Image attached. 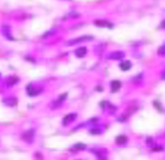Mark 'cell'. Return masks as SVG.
I'll return each instance as SVG.
<instances>
[{
    "instance_id": "3",
    "label": "cell",
    "mask_w": 165,
    "mask_h": 160,
    "mask_svg": "<svg viewBox=\"0 0 165 160\" xmlns=\"http://www.w3.org/2000/svg\"><path fill=\"white\" fill-rule=\"evenodd\" d=\"M27 92H28V94L31 96H37V94H39L42 92V89H37L35 88V87H32V86H29L27 88Z\"/></svg>"
},
{
    "instance_id": "2",
    "label": "cell",
    "mask_w": 165,
    "mask_h": 160,
    "mask_svg": "<svg viewBox=\"0 0 165 160\" xmlns=\"http://www.w3.org/2000/svg\"><path fill=\"white\" fill-rule=\"evenodd\" d=\"M77 117L76 113H71V115H68L64 117V120H63V124L64 125H68L69 123H71L72 122H74Z\"/></svg>"
},
{
    "instance_id": "9",
    "label": "cell",
    "mask_w": 165,
    "mask_h": 160,
    "mask_svg": "<svg viewBox=\"0 0 165 160\" xmlns=\"http://www.w3.org/2000/svg\"><path fill=\"white\" fill-rule=\"evenodd\" d=\"M88 40H93V37H92V36H84V37L78 38L77 40H73V41H71V42H70L69 44H70V45H72V44H77V43L84 42V41H88Z\"/></svg>"
},
{
    "instance_id": "14",
    "label": "cell",
    "mask_w": 165,
    "mask_h": 160,
    "mask_svg": "<svg viewBox=\"0 0 165 160\" xmlns=\"http://www.w3.org/2000/svg\"><path fill=\"white\" fill-rule=\"evenodd\" d=\"M157 53H158V55H160V56H165V43L158 48Z\"/></svg>"
},
{
    "instance_id": "10",
    "label": "cell",
    "mask_w": 165,
    "mask_h": 160,
    "mask_svg": "<svg viewBox=\"0 0 165 160\" xmlns=\"http://www.w3.org/2000/svg\"><path fill=\"white\" fill-rule=\"evenodd\" d=\"M33 137H34V131H33V130H29V131L25 132V135H24V139H25V140L31 142V141H32V139H33Z\"/></svg>"
},
{
    "instance_id": "16",
    "label": "cell",
    "mask_w": 165,
    "mask_h": 160,
    "mask_svg": "<svg viewBox=\"0 0 165 160\" xmlns=\"http://www.w3.org/2000/svg\"><path fill=\"white\" fill-rule=\"evenodd\" d=\"M75 148L76 149H79V150H82V149H85L86 148V145L82 144V143H78L75 145Z\"/></svg>"
},
{
    "instance_id": "19",
    "label": "cell",
    "mask_w": 165,
    "mask_h": 160,
    "mask_svg": "<svg viewBox=\"0 0 165 160\" xmlns=\"http://www.w3.org/2000/svg\"><path fill=\"white\" fill-rule=\"evenodd\" d=\"M161 78H162V80H163V81H165V71L162 72V74H161Z\"/></svg>"
},
{
    "instance_id": "12",
    "label": "cell",
    "mask_w": 165,
    "mask_h": 160,
    "mask_svg": "<svg viewBox=\"0 0 165 160\" xmlns=\"http://www.w3.org/2000/svg\"><path fill=\"white\" fill-rule=\"evenodd\" d=\"M153 106H154L155 108H156L157 110L159 111V112H163V111H164L163 108H162L161 103H160L159 101H153Z\"/></svg>"
},
{
    "instance_id": "8",
    "label": "cell",
    "mask_w": 165,
    "mask_h": 160,
    "mask_svg": "<svg viewBox=\"0 0 165 160\" xmlns=\"http://www.w3.org/2000/svg\"><path fill=\"white\" fill-rule=\"evenodd\" d=\"M86 54H87V49L85 47L78 48V49L76 50V52H75V55H76L78 58L85 57V56H86Z\"/></svg>"
},
{
    "instance_id": "6",
    "label": "cell",
    "mask_w": 165,
    "mask_h": 160,
    "mask_svg": "<svg viewBox=\"0 0 165 160\" xmlns=\"http://www.w3.org/2000/svg\"><path fill=\"white\" fill-rule=\"evenodd\" d=\"M121 87V84L120 81H113L110 84V91L111 93H116L117 91H120Z\"/></svg>"
},
{
    "instance_id": "11",
    "label": "cell",
    "mask_w": 165,
    "mask_h": 160,
    "mask_svg": "<svg viewBox=\"0 0 165 160\" xmlns=\"http://www.w3.org/2000/svg\"><path fill=\"white\" fill-rule=\"evenodd\" d=\"M96 25L101 26V27H111L110 22H108V21H101V20L96 21Z\"/></svg>"
},
{
    "instance_id": "1",
    "label": "cell",
    "mask_w": 165,
    "mask_h": 160,
    "mask_svg": "<svg viewBox=\"0 0 165 160\" xmlns=\"http://www.w3.org/2000/svg\"><path fill=\"white\" fill-rule=\"evenodd\" d=\"M123 57H124V53L120 52V51H117V52L110 53V54L108 56V59H110V60H120V59H122Z\"/></svg>"
},
{
    "instance_id": "13",
    "label": "cell",
    "mask_w": 165,
    "mask_h": 160,
    "mask_svg": "<svg viewBox=\"0 0 165 160\" xmlns=\"http://www.w3.org/2000/svg\"><path fill=\"white\" fill-rule=\"evenodd\" d=\"M17 82H19V78H16V77L9 78V80H8V85H9V86H12V85L16 84Z\"/></svg>"
},
{
    "instance_id": "4",
    "label": "cell",
    "mask_w": 165,
    "mask_h": 160,
    "mask_svg": "<svg viewBox=\"0 0 165 160\" xmlns=\"http://www.w3.org/2000/svg\"><path fill=\"white\" fill-rule=\"evenodd\" d=\"M132 67V64L130 61H124V62H121L120 64V68L122 72H127L128 70H130Z\"/></svg>"
},
{
    "instance_id": "5",
    "label": "cell",
    "mask_w": 165,
    "mask_h": 160,
    "mask_svg": "<svg viewBox=\"0 0 165 160\" xmlns=\"http://www.w3.org/2000/svg\"><path fill=\"white\" fill-rule=\"evenodd\" d=\"M115 142L116 144L118 145H125L128 142V138L123 134L118 135V136L115 138Z\"/></svg>"
},
{
    "instance_id": "15",
    "label": "cell",
    "mask_w": 165,
    "mask_h": 160,
    "mask_svg": "<svg viewBox=\"0 0 165 160\" xmlns=\"http://www.w3.org/2000/svg\"><path fill=\"white\" fill-rule=\"evenodd\" d=\"M89 132H91L93 135H99L101 133V130L99 129V128H93V129L89 130Z\"/></svg>"
},
{
    "instance_id": "7",
    "label": "cell",
    "mask_w": 165,
    "mask_h": 160,
    "mask_svg": "<svg viewBox=\"0 0 165 160\" xmlns=\"http://www.w3.org/2000/svg\"><path fill=\"white\" fill-rule=\"evenodd\" d=\"M3 103H5L6 106H15L18 103V99L15 98H8V99H3Z\"/></svg>"
},
{
    "instance_id": "17",
    "label": "cell",
    "mask_w": 165,
    "mask_h": 160,
    "mask_svg": "<svg viewBox=\"0 0 165 160\" xmlns=\"http://www.w3.org/2000/svg\"><path fill=\"white\" fill-rule=\"evenodd\" d=\"M163 147H152V151H163Z\"/></svg>"
},
{
    "instance_id": "18",
    "label": "cell",
    "mask_w": 165,
    "mask_h": 160,
    "mask_svg": "<svg viewBox=\"0 0 165 160\" xmlns=\"http://www.w3.org/2000/svg\"><path fill=\"white\" fill-rule=\"evenodd\" d=\"M160 28L161 29H165V19L163 21L161 22V24H160Z\"/></svg>"
}]
</instances>
